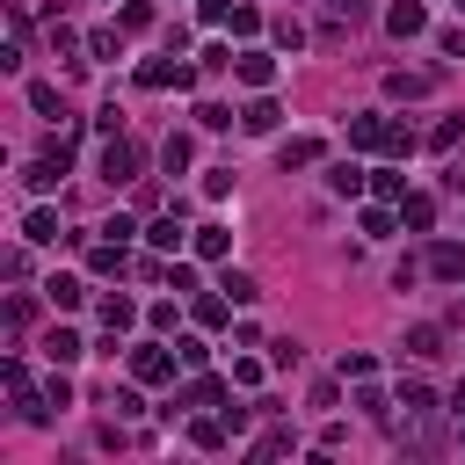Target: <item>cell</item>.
Instances as JSON below:
<instances>
[{
	"label": "cell",
	"instance_id": "obj_26",
	"mask_svg": "<svg viewBox=\"0 0 465 465\" xmlns=\"http://www.w3.org/2000/svg\"><path fill=\"white\" fill-rule=\"evenodd\" d=\"M225 400H232V392H225V378H203V371H196V378H189V392H182V407H225Z\"/></svg>",
	"mask_w": 465,
	"mask_h": 465
},
{
	"label": "cell",
	"instance_id": "obj_17",
	"mask_svg": "<svg viewBox=\"0 0 465 465\" xmlns=\"http://www.w3.org/2000/svg\"><path fill=\"white\" fill-rule=\"evenodd\" d=\"M400 225H407V232H429V225H436V196H429V189H407V196H400Z\"/></svg>",
	"mask_w": 465,
	"mask_h": 465
},
{
	"label": "cell",
	"instance_id": "obj_45",
	"mask_svg": "<svg viewBox=\"0 0 465 465\" xmlns=\"http://www.w3.org/2000/svg\"><path fill=\"white\" fill-rule=\"evenodd\" d=\"M240 0H196V22H232Z\"/></svg>",
	"mask_w": 465,
	"mask_h": 465
},
{
	"label": "cell",
	"instance_id": "obj_18",
	"mask_svg": "<svg viewBox=\"0 0 465 465\" xmlns=\"http://www.w3.org/2000/svg\"><path fill=\"white\" fill-rule=\"evenodd\" d=\"M124 269H131L124 240H94V247H87V276H124Z\"/></svg>",
	"mask_w": 465,
	"mask_h": 465
},
{
	"label": "cell",
	"instance_id": "obj_50",
	"mask_svg": "<svg viewBox=\"0 0 465 465\" xmlns=\"http://www.w3.org/2000/svg\"><path fill=\"white\" fill-rule=\"evenodd\" d=\"M327 15H341V22H363V0H327Z\"/></svg>",
	"mask_w": 465,
	"mask_h": 465
},
{
	"label": "cell",
	"instance_id": "obj_5",
	"mask_svg": "<svg viewBox=\"0 0 465 465\" xmlns=\"http://www.w3.org/2000/svg\"><path fill=\"white\" fill-rule=\"evenodd\" d=\"M291 450H298V429H291V421H269V429L247 443V465H269V458H291Z\"/></svg>",
	"mask_w": 465,
	"mask_h": 465
},
{
	"label": "cell",
	"instance_id": "obj_7",
	"mask_svg": "<svg viewBox=\"0 0 465 465\" xmlns=\"http://www.w3.org/2000/svg\"><path fill=\"white\" fill-rule=\"evenodd\" d=\"M276 124H283V109H276V94H269V87H254V102L240 109V131H247V138H269Z\"/></svg>",
	"mask_w": 465,
	"mask_h": 465
},
{
	"label": "cell",
	"instance_id": "obj_47",
	"mask_svg": "<svg viewBox=\"0 0 465 465\" xmlns=\"http://www.w3.org/2000/svg\"><path fill=\"white\" fill-rule=\"evenodd\" d=\"M232 385H262V363L254 356H232Z\"/></svg>",
	"mask_w": 465,
	"mask_h": 465
},
{
	"label": "cell",
	"instance_id": "obj_41",
	"mask_svg": "<svg viewBox=\"0 0 465 465\" xmlns=\"http://www.w3.org/2000/svg\"><path fill=\"white\" fill-rule=\"evenodd\" d=\"M174 356H182V371H203V356H211V349H203V334H182V341H174Z\"/></svg>",
	"mask_w": 465,
	"mask_h": 465
},
{
	"label": "cell",
	"instance_id": "obj_39",
	"mask_svg": "<svg viewBox=\"0 0 465 465\" xmlns=\"http://www.w3.org/2000/svg\"><path fill=\"white\" fill-rule=\"evenodd\" d=\"M232 116H240V109H225V102H196V124H203V131H232Z\"/></svg>",
	"mask_w": 465,
	"mask_h": 465
},
{
	"label": "cell",
	"instance_id": "obj_32",
	"mask_svg": "<svg viewBox=\"0 0 465 465\" xmlns=\"http://www.w3.org/2000/svg\"><path fill=\"white\" fill-rule=\"evenodd\" d=\"M371 196L400 203V196H407V174H400V167H371Z\"/></svg>",
	"mask_w": 465,
	"mask_h": 465
},
{
	"label": "cell",
	"instance_id": "obj_44",
	"mask_svg": "<svg viewBox=\"0 0 465 465\" xmlns=\"http://www.w3.org/2000/svg\"><path fill=\"white\" fill-rule=\"evenodd\" d=\"M371 371H378V356H363V349H349V356H341V378H371Z\"/></svg>",
	"mask_w": 465,
	"mask_h": 465
},
{
	"label": "cell",
	"instance_id": "obj_52",
	"mask_svg": "<svg viewBox=\"0 0 465 465\" xmlns=\"http://www.w3.org/2000/svg\"><path fill=\"white\" fill-rule=\"evenodd\" d=\"M458 15H465V0H458Z\"/></svg>",
	"mask_w": 465,
	"mask_h": 465
},
{
	"label": "cell",
	"instance_id": "obj_35",
	"mask_svg": "<svg viewBox=\"0 0 465 465\" xmlns=\"http://www.w3.org/2000/svg\"><path fill=\"white\" fill-rule=\"evenodd\" d=\"M29 109H36V116H65V102H58L51 80H29Z\"/></svg>",
	"mask_w": 465,
	"mask_h": 465
},
{
	"label": "cell",
	"instance_id": "obj_42",
	"mask_svg": "<svg viewBox=\"0 0 465 465\" xmlns=\"http://www.w3.org/2000/svg\"><path fill=\"white\" fill-rule=\"evenodd\" d=\"M203 196H211V203L232 196V167H203Z\"/></svg>",
	"mask_w": 465,
	"mask_h": 465
},
{
	"label": "cell",
	"instance_id": "obj_23",
	"mask_svg": "<svg viewBox=\"0 0 465 465\" xmlns=\"http://www.w3.org/2000/svg\"><path fill=\"white\" fill-rule=\"evenodd\" d=\"M44 356H51L58 371H65V363H80V356H87V341H80L73 327H51V334H44Z\"/></svg>",
	"mask_w": 465,
	"mask_h": 465
},
{
	"label": "cell",
	"instance_id": "obj_6",
	"mask_svg": "<svg viewBox=\"0 0 465 465\" xmlns=\"http://www.w3.org/2000/svg\"><path fill=\"white\" fill-rule=\"evenodd\" d=\"M232 73H240L247 87H276V51H262V44H247V51H232Z\"/></svg>",
	"mask_w": 465,
	"mask_h": 465
},
{
	"label": "cell",
	"instance_id": "obj_24",
	"mask_svg": "<svg viewBox=\"0 0 465 465\" xmlns=\"http://www.w3.org/2000/svg\"><path fill=\"white\" fill-rule=\"evenodd\" d=\"M225 436H232L225 414H196V421H189V443H196V450H225Z\"/></svg>",
	"mask_w": 465,
	"mask_h": 465
},
{
	"label": "cell",
	"instance_id": "obj_27",
	"mask_svg": "<svg viewBox=\"0 0 465 465\" xmlns=\"http://www.w3.org/2000/svg\"><path fill=\"white\" fill-rule=\"evenodd\" d=\"M269 44H276V51H305V22H298V15H276V22H269Z\"/></svg>",
	"mask_w": 465,
	"mask_h": 465
},
{
	"label": "cell",
	"instance_id": "obj_10",
	"mask_svg": "<svg viewBox=\"0 0 465 465\" xmlns=\"http://www.w3.org/2000/svg\"><path fill=\"white\" fill-rule=\"evenodd\" d=\"M421 262H429V276H436V283H465V247H458V240H436Z\"/></svg>",
	"mask_w": 465,
	"mask_h": 465
},
{
	"label": "cell",
	"instance_id": "obj_49",
	"mask_svg": "<svg viewBox=\"0 0 465 465\" xmlns=\"http://www.w3.org/2000/svg\"><path fill=\"white\" fill-rule=\"evenodd\" d=\"M436 51L443 58H465V29H436Z\"/></svg>",
	"mask_w": 465,
	"mask_h": 465
},
{
	"label": "cell",
	"instance_id": "obj_1",
	"mask_svg": "<svg viewBox=\"0 0 465 465\" xmlns=\"http://www.w3.org/2000/svg\"><path fill=\"white\" fill-rule=\"evenodd\" d=\"M0 385H7V400H15V414H22L29 429H44V421H51V392L29 378V363H22V356H7V363H0Z\"/></svg>",
	"mask_w": 465,
	"mask_h": 465
},
{
	"label": "cell",
	"instance_id": "obj_34",
	"mask_svg": "<svg viewBox=\"0 0 465 465\" xmlns=\"http://www.w3.org/2000/svg\"><path fill=\"white\" fill-rule=\"evenodd\" d=\"M124 36H131L124 22H116V29H94V36H87V51H94V58H124Z\"/></svg>",
	"mask_w": 465,
	"mask_h": 465
},
{
	"label": "cell",
	"instance_id": "obj_25",
	"mask_svg": "<svg viewBox=\"0 0 465 465\" xmlns=\"http://www.w3.org/2000/svg\"><path fill=\"white\" fill-rule=\"evenodd\" d=\"M414 153H421V131L392 116V124H385V160H414Z\"/></svg>",
	"mask_w": 465,
	"mask_h": 465
},
{
	"label": "cell",
	"instance_id": "obj_4",
	"mask_svg": "<svg viewBox=\"0 0 465 465\" xmlns=\"http://www.w3.org/2000/svg\"><path fill=\"white\" fill-rule=\"evenodd\" d=\"M174 363H182V356H167L160 341H138V349H131V378H138V385H167Z\"/></svg>",
	"mask_w": 465,
	"mask_h": 465
},
{
	"label": "cell",
	"instance_id": "obj_20",
	"mask_svg": "<svg viewBox=\"0 0 465 465\" xmlns=\"http://www.w3.org/2000/svg\"><path fill=\"white\" fill-rule=\"evenodd\" d=\"M385 124L392 116H349V145L356 153H385Z\"/></svg>",
	"mask_w": 465,
	"mask_h": 465
},
{
	"label": "cell",
	"instance_id": "obj_43",
	"mask_svg": "<svg viewBox=\"0 0 465 465\" xmlns=\"http://www.w3.org/2000/svg\"><path fill=\"white\" fill-rule=\"evenodd\" d=\"M167 291H174V298H196V269L174 262V269H167Z\"/></svg>",
	"mask_w": 465,
	"mask_h": 465
},
{
	"label": "cell",
	"instance_id": "obj_21",
	"mask_svg": "<svg viewBox=\"0 0 465 465\" xmlns=\"http://www.w3.org/2000/svg\"><path fill=\"white\" fill-rule=\"evenodd\" d=\"M44 298H51V305H58V312H80V305H87V283H80V276H65V269H58V276H51V283H44Z\"/></svg>",
	"mask_w": 465,
	"mask_h": 465
},
{
	"label": "cell",
	"instance_id": "obj_3",
	"mask_svg": "<svg viewBox=\"0 0 465 465\" xmlns=\"http://www.w3.org/2000/svg\"><path fill=\"white\" fill-rule=\"evenodd\" d=\"M138 87H145V94H167V87H182V94H189V87H196V73L182 65V51H167V58H145V65H138Z\"/></svg>",
	"mask_w": 465,
	"mask_h": 465
},
{
	"label": "cell",
	"instance_id": "obj_38",
	"mask_svg": "<svg viewBox=\"0 0 465 465\" xmlns=\"http://www.w3.org/2000/svg\"><path fill=\"white\" fill-rule=\"evenodd\" d=\"M51 51H58V58H73V51H80V29H73L65 15H51Z\"/></svg>",
	"mask_w": 465,
	"mask_h": 465
},
{
	"label": "cell",
	"instance_id": "obj_28",
	"mask_svg": "<svg viewBox=\"0 0 465 465\" xmlns=\"http://www.w3.org/2000/svg\"><path fill=\"white\" fill-rule=\"evenodd\" d=\"M276 160H283V174H291V167H312V160H320V138H283Z\"/></svg>",
	"mask_w": 465,
	"mask_h": 465
},
{
	"label": "cell",
	"instance_id": "obj_37",
	"mask_svg": "<svg viewBox=\"0 0 465 465\" xmlns=\"http://www.w3.org/2000/svg\"><path fill=\"white\" fill-rule=\"evenodd\" d=\"M262 29H269V22H262V7H247V0H240V7H232V36H247V44H254Z\"/></svg>",
	"mask_w": 465,
	"mask_h": 465
},
{
	"label": "cell",
	"instance_id": "obj_30",
	"mask_svg": "<svg viewBox=\"0 0 465 465\" xmlns=\"http://www.w3.org/2000/svg\"><path fill=\"white\" fill-rule=\"evenodd\" d=\"M218 291H225L232 305H254V298H262V283H254L247 269H225V276H218Z\"/></svg>",
	"mask_w": 465,
	"mask_h": 465
},
{
	"label": "cell",
	"instance_id": "obj_51",
	"mask_svg": "<svg viewBox=\"0 0 465 465\" xmlns=\"http://www.w3.org/2000/svg\"><path fill=\"white\" fill-rule=\"evenodd\" d=\"M450 414H458V421H465V378H458V392H450Z\"/></svg>",
	"mask_w": 465,
	"mask_h": 465
},
{
	"label": "cell",
	"instance_id": "obj_15",
	"mask_svg": "<svg viewBox=\"0 0 465 465\" xmlns=\"http://www.w3.org/2000/svg\"><path fill=\"white\" fill-rule=\"evenodd\" d=\"M189 160H196V138L189 131H167L160 138V174H189Z\"/></svg>",
	"mask_w": 465,
	"mask_h": 465
},
{
	"label": "cell",
	"instance_id": "obj_22",
	"mask_svg": "<svg viewBox=\"0 0 465 465\" xmlns=\"http://www.w3.org/2000/svg\"><path fill=\"white\" fill-rule=\"evenodd\" d=\"M94 312H102V327H109V334H131V327H138V305H131L124 291H109V298H102Z\"/></svg>",
	"mask_w": 465,
	"mask_h": 465
},
{
	"label": "cell",
	"instance_id": "obj_9",
	"mask_svg": "<svg viewBox=\"0 0 465 465\" xmlns=\"http://www.w3.org/2000/svg\"><path fill=\"white\" fill-rule=\"evenodd\" d=\"M189 254H196V262H225V254H232V225H218V218L196 225V232H189Z\"/></svg>",
	"mask_w": 465,
	"mask_h": 465
},
{
	"label": "cell",
	"instance_id": "obj_36",
	"mask_svg": "<svg viewBox=\"0 0 465 465\" xmlns=\"http://www.w3.org/2000/svg\"><path fill=\"white\" fill-rule=\"evenodd\" d=\"M116 22H124L131 36H138V29H153V0H124V7H116Z\"/></svg>",
	"mask_w": 465,
	"mask_h": 465
},
{
	"label": "cell",
	"instance_id": "obj_40",
	"mask_svg": "<svg viewBox=\"0 0 465 465\" xmlns=\"http://www.w3.org/2000/svg\"><path fill=\"white\" fill-rule=\"evenodd\" d=\"M109 407H116V421H131V414H145V400H138V378H131V385H116V392H109Z\"/></svg>",
	"mask_w": 465,
	"mask_h": 465
},
{
	"label": "cell",
	"instance_id": "obj_31",
	"mask_svg": "<svg viewBox=\"0 0 465 465\" xmlns=\"http://www.w3.org/2000/svg\"><path fill=\"white\" fill-rule=\"evenodd\" d=\"M58 174H65V167H58V160H44V153H36L29 167H22V182H29L36 196H44V189H58Z\"/></svg>",
	"mask_w": 465,
	"mask_h": 465
},
{
	"label": "cell",
	"instance_id": "obj_13",
	"mask_svg": "<svg viewBox=\"0 0 465 465\" xmlns=\"http://www.w3.org/2000/svg\"><path fill=\"white\" fill-rule=\"evenodd\" d=\"M385 29H392V36H421V29H429V7H421V0H392V7H385Z\"/></svg>",
	"mask_w": 465,
	"mask_h": 465
},
{
	"label": "cell",
	"instance_id": "obj_14",
	"mask_svg": "<svg viewBox=\"0 0 465 465\" xmlns=\"http://www.w3.org/2000/svg\"><path fill=\"white\" fill-rule=\"evenodd\" d=\"M429 87H436V73H407V65L385 73V94H392V102H421Z\"/></svg>",
	"mask_w": 465,
	"mask_h": 465
},
{
	"label": "cell",
	"instance_id": "obj_19",
	"mask_svg": "<svg viewBox=\"0 0 465 465\" xmlns=\"http://www.w3.org/2000/svg\"><path fill=\"white\" fill-rule=\"evenodd\" d=\"M400 356H421V363H429V356H443V327H436V320H414V327H407V341H400Z\"/></svg>",
	"mask_w": 465,
	"mask_h": 465
},
{
	"label": "cell",
	"instance_id": "obj_8",
	"mask_svg": "<svg viewBox=\"0 0 465 465\" xmlns=\"http://www.w3.org/2000/svg\"><path fill=\"white\" fill-rule=\"evenodd\" d=\"M145 240H153V254H174V247L189 240V225H182V196H174V203H167V211L145 225Z\"/></svg>",
	"mask_w": 465,
	"mask_h": 465
},
{
	"label": "cell",
	"instance_id": "obj_11",
	"mask_svg": "<svg viewBox=\"0 0 465 465\" xmlns=\"http://www.w3.org/2000/svg\"><path fill=\"white\" fill-rule=\"evenodd\" d=\"M22 240H29V247H51V240H73V232L58 225V211H51V203H36V211L22 218Z\"/></svg>",
	"mask_w": 465,
	"mask_h": 465
},
{
	"label": "cell",
	"instance_id": "obj_12",
	"mask_svg": "<svg viewBox=\"0 0 465 465\" xmlns=\"http://www.w3.org/2000/svg\"><path fill=\"white\" fill-rule=\"evenodd\" d=\"M189 320H196V327H232V298H225V291H196V298H189Z\"/></svg>",
	"mask_w": 465,
	"mask_h": 465
},
{
	"label": "cell",
	"instance_id": "obj_16",
	"mask_svg": "<svg viewBox=\"0 0 465 465\" xmlns=\"http://www.w3.org/2000/svg\"><path fill=\"white\" fill-rule=\"evenodd\" d=\"M327 189H334V196H371V167L334 160V167H327Z\"/></svg>",
	"mask_w": 465,
	"mask_h": 465
},
{
	"label": "cell",
	"instance_id": "obj_33",
	"mask_svg": "<svg viewBox=\"0 0 465 465\" xmlns=\"http://www.w3.org/2000/svg\"><path fill=\"white\" fill-rule=\"evenodd\" d=\"M465 145V116H443L436 131H429V153H458Z\"/></svg>",
	"mask_w": 465,
	"mask_h": 465
},
{
	"label": "cell",
	"instance_id": "obj_46",
	"mask_svg": "<svg viewBox=\"0 0 465 465\" xmlns=\"http://www.w3.org/2000/svg\"><path fill=\"white\" fill-rule=\"evenodd\" d=\"M421 269H429V262H414V254H407V262H392V291H407V283H414Z\"/></svg>",
	"mask_w": 465,
	"mask_h": 465
},
{
	"label": "cell",
	"instance_id": "obj_2",
	"mask_svg": "<svg viewBox=\"0 0 465 465\" xmlns=\"http://www.w3.org/2000/svg\"><path fill=\"white\" fill-rule=\"evenodd\" d=\"M94 167H102V182H138V167H145V145H138L131 131H116V138L102 145V160H94Z\"/></svg>",
	"mask_w": 465,
	"mask_h": 465
},
{
	"label": "cell",
	"instance_id": "obj_48",
	"mask_svg": "<svg viewBox=\"0 0 465 465\" xmlns=\"http://www.w3.org/2000/svg\"><path fill=\"white\" fill-rule=\"evenodd\" d=\"M44 392H51V407H73V385H65V371H58V363H51V385H44Z\"/></svg>",
	"mask_w": 465,
	"mask_h": 465
},
{
	"label": "cell",
	"instance_id": "obj_29",
	"mask_svg": "<svg viewBox=\"0 0 465 465\" xmlns=\"http://www.w3.org/2000/svg\"><path fill=\"white\" fill-rule=\"evenodd\" d=\"M392 225H400V203H385V196H378V203H363V232H371V240H385Z\"/></svg>",
	"mask_w": 465,
	"mask_h": 465
}]
</instances>
